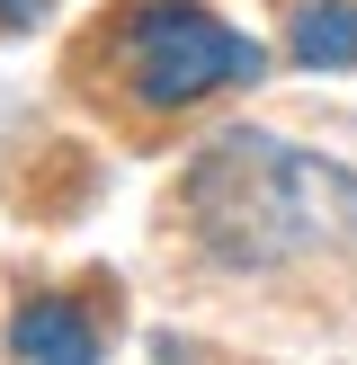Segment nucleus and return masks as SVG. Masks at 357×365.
Instances as JSON below:
<instances>
[{
	"label": "nucleus",
	"instance_id": "nucleus-1",
	"mask_svg": "<svg viewBox=\"0 0 357 365\" xmlns=\"http://www.w3.org/2000/svg\"><path fill=\"white\" fill-rule=\"evenodd\" d=\"M188 232L223 267H303L357 241V170L286 134H214L178 178Z\"/></svg>",
	"mask_w": 357,
	"mask_h": 365
},
{
	"label": "nucleus",
	"instance_id": "nucleus-3",
	"mask_svg": "<svg viewBox=\"0 0 357 365\" xmlns=\"http://www.w3.org/2000/svg\"><path fill=\"white\" fill-rule=\"evenodd\" d=\"M9 356L18 365H99V321L63 294H36L9 321Z\"/></svg>",
	"mask_w": 357,
	"mask_h": 365
},
{
	"label": "nucleus",
	"instance_id": "nucleus-4",
	"mask_svg": "<svg viewBox=\"0 0 357 365\" xmlns=\"http://www.w3.org/2000/svg\"><path fill=\"white\" fill-rule=\"evenodd\" d=\"M286 53H295L303 71H348L357 63V0H295Z\"/></svg>",
	"mask_w": 357,
	"mask_h": 365
},
{
	"label": "nucleus",
	"instance_id": "nucleus-2",
	"mask_svg": "<svg viewBox=\"0 0 357 365\" xmlns=\"http://www.w3.org/2000/svg\"><path fill=\"white\" fill-rule=\"evenodd\" d=\"M107 63H116L134 107H196L232 81H259L268 53H259V36L223 27L206 0H134L107 36Z\"/></svg>",
	"mask_w": 357,
	"mask_h": 365
}]
</instances>
